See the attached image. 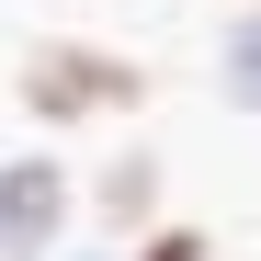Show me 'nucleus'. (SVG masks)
<instances>
[{
  "label": "nucleus",
  "instance_id": "nucleus-1",
  "mask_svg": "<svg viewBox=\"0 0 261 261\" xmlns=\"http://www.w3.org/2000/svg\"><path fill=\"white\" fill-rule=\"evenodd\" d=\"M137 102H148V68L102 57L91 34H46L23 57V114L34 125H102V114H137Z\"/></svg>",
  "mask_w": 261,
  "mask_h": 261
},
{
  "label": "nucleus",
  "instance_id": "nucleus-2",
  "mask_svg": "<svg viewBox=\"0 0 261 261\" xmlns=\"http://www.w3.org/2000/svg\"><path fill=\"white\" fill-rule=\"evenodd\" d=\"M57 204H68V182H57V159H12L0 170V261H34L57 239Z\"/></svg>",
  "mask_w": 261,
  "mask_h": 261
},
{
  "label": "nucleus",
  "instance_id": "nucleus-3",
  "mask_svg": "<svg viewBox=\"0 0 261 261\" xmlns=\"http://www.w3.org/2000/svg\"><path fill=\"white\" fill-rule=\"evenodd\" d=\"M137 261H216V239H204V227H193V216H170V227H159V239H148V250H137Z\"/></svg>",
  "mask_w": 261,
  "mask_h": 261
}]
</instances>
